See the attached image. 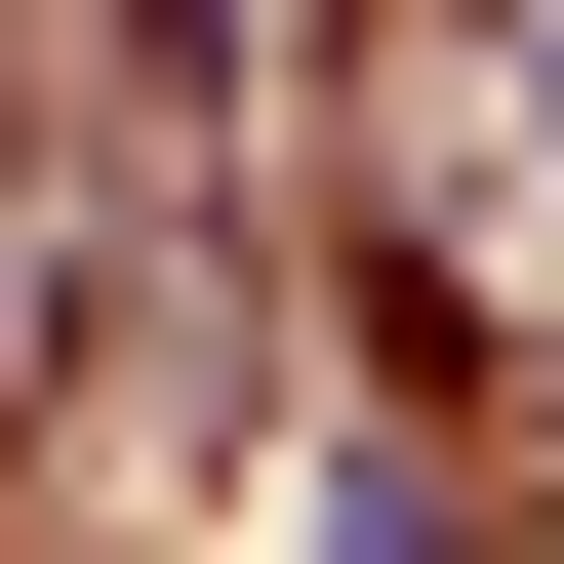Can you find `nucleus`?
I'll return each instance as SVG.
<instances>
[{
    "label": "nucleus",
    "mask_w": 564,
    "mask_h": 564,
    "mask_svg": "<svg viewBox=\"0 0 564 564\" xmlns=\"http://www.w3.org/2000/svg\"><path fill=\"white\" fill-rule=\"evenodd\" d=\"M323 564H444V484H403V444H364V484H323Z\"/></svg>",
    "instance_id": "nucleus-1"
}]
</instances>
